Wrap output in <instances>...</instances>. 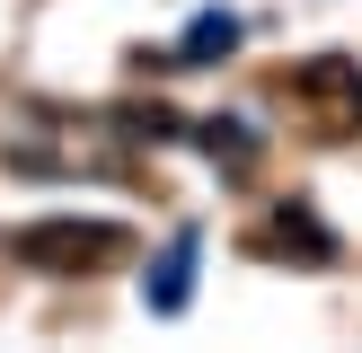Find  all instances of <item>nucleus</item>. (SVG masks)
<instances>
[{
  "instance_id": "f03ea898",
  "label": "nucleus",
  "mask_w": 362,
  "mask_h": 353,
  "mask_svg": "<svg viewBox=\"0 0 362 353\" xmlns=\"http://www.w3.org/2000/svg\"><path fill=\"white\" fill-rule=\"evenodd\" d=\"M292 97L318 115V133H362V62H345V53L300 62L292 71Z\"/></svg>"
},
{
  "instance_id": "20e7f679",
  "label": "nucleus",
  "mask_w": 362,
  "mask_h": 353,
  "mask_svg": "<svg viewBox=\"0 0 362 353\" xmlns=\"http://www.w3.org/2000/svg\"><path fill=\"white\" fill-rule=\"evenodd\" d=\"M265 247H274V256H310V265H327V256H336V229L318 221L310 203H283L274 229H265Z\"/></svg>"
},
{
  "instance_id": "7ed1b4c3",
  "label": "nucleus",
  "mask_w": 362,
  "mask_h": 353,
  "mask_svg": "<svg viewBox=\"0 0 362 353\" xmlns=\"http://www.w3.org/2000/svg\"><path fill=\"white\" fill-rule=\"evenodd\" d=\"M194 247H204V239H194V229H177V239H168V256L141 274V300H151L159 318H177V309L194 300Z\"/></svg>"
},
{
  "instance_id": "423d86ee",
  "label": "nucleus",
  "mask_w": 362,
  "mask_h": 353,
  "mask_svg": "<svg viewBox=\"0 0 362 353\" xmlns=\"http://www.w3.org/2000/svg\"><path fill=\"white\" fill-rule=\"evenodd\" d=\"M194 133H204V150L221 159L230 176H247V168H257V133H247V124H230V115H212V124H194Z\"/></svg>"
},
{
  "instance_id": "39448f33",
  "label": "nucleus",
  "mask_w": 362,
  "mask_h": 353,
  "mask_svg": "<svg viewBox=\"0 0 362 353\" xmlns=\"http://www.w3.org/2000/svg\"><path fill=\"white\" fill-rule=\"evenodd\" d=\"M221 53H239V18H230V9H204L186 27V44H177V71H204V62H221Z\"/></svg>"
},
{
  "instance_id": "f257e3e1",
  "label": "nucleus",
  "mask_w": 362,
  "mask_h": 353,
  "mask_svg": "<svg viewBox=\"0 0 362 353\" xmlns=\"http://www.w3.org/2000/svg\"><path fill=\"white\" fill-rule=\"evenodd\" d=\"M124 247H133V229L124 221H27V229H9V256L18 265H35V274H98V265H115Z\"/></svg>"
}]
</instances>
